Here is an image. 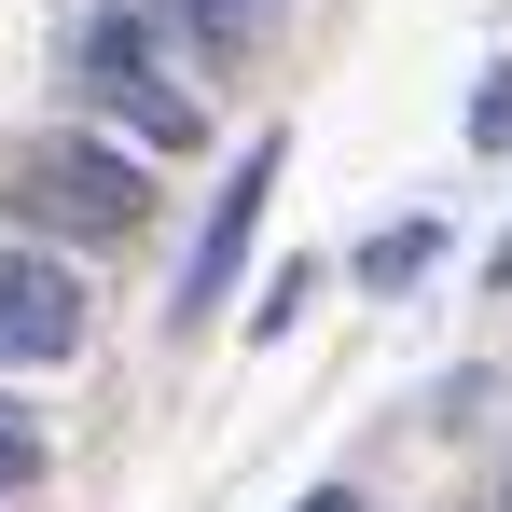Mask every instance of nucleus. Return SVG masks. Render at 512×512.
<instances>
[{
    "label": "nucleus",
    "instance_id": "obj_1",
    "mask_svg": "<svg viewBox=\"0 0 512 512\" xmlns=\"http://www.w3.org/2000/svg\"><path fill=\"white\" fill-rule=\"evenodd\" d=\"M70 346H84V291H70V263H56V250H14V263H0V360L42 374V360H70Z\"/></svg>",
    "mask_w": 512,
    "mask_h": 512
},
{
    "label": "nucleus",
    "instance_id": "obj_2",
    "mask_svg": "<svg viewBox=\"0 0 512 512\" xmlns=\"http://www.w3.org/2000/svg\"><path fill=\"white\" fill-rule=\"evenodd\" d=\"M84 84L111 97V111H125L139 139H180V125H194V97H180L167 70L139 56V14H84Z\"/></svg>",
    "mask_w": 512,
    "mask_h": 512
},
{
    "label": "nucleus",
    "instance_id": "obj_3",
    "mask_svg": "<svg viewBox=\"0 0 512 512\" xmlns=\"http://www.w3.org/2000/svg\"><path fill=\"white\" fill-rule=\"evenodd\" d=\"M263 194H277V139H250L236 180L208 194V236H194V263H180V319H208V305H222V277H236V250H250V222H263Z\"/></svg>",
    "mask_w": 512,
    "mask_h": 512
},
{
    "label": "nucleus",
    "instance_id": "obj_4",
    "mask_svg": "<svg viewBox=\"0 0 512 512\" xmlns=\"http://www.w3.org/2000/svg\"><path fill=\"white\" fill-rule=\"evenodd\" d=\"M28 208H70L84 236H111V222H139V167H125V153H70V167L28 180Z\"/></svg>",
    "mask_w": 512,
    "mask_h": 512
},
{
    "label": "nucleus",
    "instance_id": "obj_5",
    "mask_svg": "<svg viewBox=\"0 0 512 512\" xmlns=\"http://www.w3.org/2000/svg\"><path fill=\"white\" fill-rule=\"evenodd\" d=\"M429 250H443V222H388V236H360V277L402 291V277H429Z\"/></svg>",
    "mask_w": 512,
    "mask_h": 512
},
{
    "label": "nucleus",
    "instance_id": "obj_6",
    "mask_svg": "<svg viewBox=\"0 0 512 512\" xmlns=\"http://www.w3.org/2000/svg\"><path fill=\"white\" fill-rule=\"evenodd\" d=\"M180 14H194L208 42H250V28H263V14H277V0H180Z\"/></svg>",
    "mask_w": 512,
    "mask_h": 512
},
{
    "label": "nucleus",
    "instance_id": "obj_7",
    "mask_svg": "<svg viewBox=\"0 0 512 512\" xmlns=\"http://www.w3.org/2000/svg\"><path fill=\"white\" fill-rule=\"evenodd\" d=\"M14 485H42V429H14V416H0V499H14Z\"/></svg>",
    "mask_w": 512,
    "mask_h": 512
},
{
    "label": "nucleus",
    "instance_id": "obj_8",
    "mask_svg": "<svg viewBox=\"0 0 512 512\" xmlns=\"http://www.w3.org/2000/svg\"><path fill=\"white\" fill-rule=\"evenodd\" d=\"M471 139H485V153L512 139V70H485V97H471Z\"/></svg>",
    "mask_w": 512,
    "mask_h": 512
},
{
    "label": "nucleus",
    "instance_id": "obj_9",
    "mask_svg": "<svg viewBox=\"0 0 512 512\" xmlns=\"http://www.w3.org/2000/svg\"><path fill=\"white\" fill-rule=\"evenodd\" d=\"M291 512H360V499H346V485H319V499H291Z\"/></svg>",
    "mask_w": 512,
    "mask_h": 512
}]
</instances>
